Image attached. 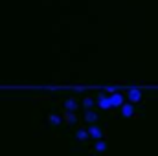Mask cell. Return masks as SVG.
<instances>
[{"instance_id":"obj_1","label":"cell","mask_w":158,"mask_h":156,"mask_svg":"<svg viewBox=\"0 0 158 156\" xmlns=\"http://www.w3.org/2000/svg\"><path fill=\"white\" fill-rule=\"evenodd\" d=\"M129 99H131L132 103H136V101H140V99H142V92H140V90H136V88H132V90H129Z\"/></svg>"},{"instance_id":"obj_2","label":"cell","mask_w":158,"mask_h":156,"mask_svg":"<svg viewBox=\"0 0 158 156\" xmlns=\"http://www.w3.org/2000/svg\"><path fill=\"white\" fill-rule=\"evenodd\" d=\"M99 105H101V109H110V107H112V103H110V97H105V96H101V97H99Z\"/></svg>"},{"instance_id":"obj_3","label":"cell","mask_w":158,"mask_h":156,"mask_svg":"<svg viewBox=\"0 0 158 156\" xmlns=\"http://www.w3.org/2000/svg\"><path fill=\"white\" fill-rule=\"evenodd\" d=\"M121 101H123V97H121L119 94L110 96V103H112V107H118V105H121Z\"/></svg>"},{"instance_id":"obj_4","label":"cell","mask_w":158,"mask_h":156,"mask_svg":"<svg viewBox=\"0 0 158 156\" xmlns=\"http://www.w3.org/2000/svg\"><path fill=\"white\" fill-rule=\"evenodd\" d=\"M121 114H123V116H132V107H131V105H123V109H121Z\"/></svg>"},{"instance_id":"obj_5","label":"cell","mask_w":158,"mask_h":156,"mask_svg":"<svg viewBox=\"0 0 158 156\" xmlns=\"http://www.w3.org/2000/svg\"><path fill=\"white\" fill-rule=\"evenodd\" d=\"M88 132H90V134H92L94 138H99V136H101V132H99V129H96V127H90V130H88Z\"/></svg>"},{"instance_id":"obj_6","label":"cell","mask_w":158,"mask_h":156,"mask_svg":"<svg viewBox=\"0 0 158 156\" xmlns=\"http://www.w3.org/2000/svg\"><path fill=\"white\" fill-rule=\"evenodd\" d=\"M66 109L74 110V109H76V103H74V101H68V103H66Z\"/></svg>"},{"instance_id":"obj_7","label":"cell","mask_w":158,"mask_h":156,"mask_svg":"<svg viewBox=\"0 0 158 156\" xmlns=\"http://www.w3.org/2000/svg\"><path fill=\"white\" fill-rule=\"evenodd\" d=\"M96 149H98V151H103V149H105V143H101V142H99V143L96 145Z\"/></svg>"},{"instance_id":"obj_8","label":"cell","mask_w":158,"mask_h":156,"mask_svg":"<svg viewBox=\"0 0 158 156\" xmlns=\"http://www.w3.org/2000/svg\"><path fill=\"white\" fill-rule=\"evenodd\" d=\"M86 119H88V121H92V119H96V114H92V112H90V114H86Z\"/></svg>"},{"instance_id":"obj_9","label":"cell","mask_w":158,"mask_h":156,"mask_svg":"<svg viewBox=\"0 0 158 156\" xmlns=\"http://www.w3.org/2000/svg\"><path fill=\"white\" fill-rule=\"evenodd\" d=\"M50 121H52V123H59V117H55V116H52V117H50Z\"/></svg>"},{"instance_id":"obj_10","label":"cell","mask_w":158,"mask_h":156,"mask_svg":"<svg viewBox=\"0 0 158 156\" xmlns=\"http://www.w3.org/2000/svg\"><path fill=\"white\" fill-rule=\"evenodd\" d=\"M77 136L81 138V140H85V138H86V134H85V132H77Z\"/></svg>"}]
</instances>
